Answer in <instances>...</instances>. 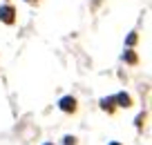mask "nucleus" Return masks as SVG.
Wrapping results in <instances>:
<instances>
[{
	"label": "nucleus",
	"mask_w": 152,
	"mask_h": 145,
	"mask_svg": "<svg viewBox=\"0 0 152 145\" xmlns=\"http://www.w3.org/2000/svg\"><path fill=\"white\" fill-rule=\"evenodd\" d=\"M0 20L5 25H14V20H16V9L14 7H0Z\"/></svg>",
	"instance_id": "obj_1"
},
{
	"label": "nucleus",
	"mask_w": 152,
	"mask_h": 145,
	"mask_svg": "<svg viewBox=\"0 0 152 145\" xmlns=\"http://www.w3.org/2000/svg\"><path fill=\"white\" fill-rule=\"evenodd\" d=\"M58 107L63 109V112H76V98H72V96H63L61 103H58Z\"/></svg>",
	"instance_id": "obj_2"
},
{
	"label": "nucleus",
	"mask_w": 152,
	"mask_h": 145,
	"mask_svg": "<svg viewBox=\"0 0 152 145\" xmlns=\"http://www.w3.org/2000/svg\"><path fill=\"white\" fill-rule=\"evenodd\" d=\"M114 103H119L121 107H130V105H132V98H130L125 92H121V94H116V96H114Z\"/></svg>",
	"instance_id": "obj_3"
},
{
	"label": "nucleus",
	"mask_w": 152,
	"mask_h": 145,
	"mask_svg": "<svg viewBox=\"0 0 152 145\" xmlns=\"http://www.w3.org/2000/svg\"><path fill=\"white\" fill-rule=\"evenodd\" d=\"M101 107H103L105 112H112L114 109V98H103L101 101Z\"/></svg>",
	"instance_id": "obj_4"
},
{
	"label": "nucleus",
	"mask_w": 152,
	"mask_h": 145,
	"mask_svg": "<svg viewBox=\"0 0 152 145\" xmlns=\"http://www.w3.org/2000/svg\"><path fill=\"white\" fill-rule=\"evenodd\" d=\"M123 60H128V63H132V65H134V63H137V54H134V52H130V49H128V52L123 54Z\"/></svg>",
	"instance_id": "obj_5"
},
{
	"label": "nucleus",
	"mask_w": 152,
	"mask_h": 145,
	"mask_svg": "<svg viewBox=\"0 0 152 145\" xmlns=\"http://www.w3.org/2000/svg\"><path fill=\"white\" fill-rule=\"evenodd\" d=\"M134 42H137V34H130L128 36V45H134Z\"/></svg>",
	"instance_id": "obj_6"
},
{
	"label": "nucleus",
	"mask_w": 152,
	"mask_h": 145,
	"mask_svg": "<svg viewBox=\"0 0 152 145\" xmlns=\"http://www.w3.org/2000/svg\"><path fill=\"white\" fill-rule=\"evenodd\" d=\"M74 141H76L74 136H65V145H74Z\"/></svg>",
	"instance_id": "obj_7"
},
{
	"label": "nucleus",
	"mask_w": 152,
	"mask_h": 145,
	"mask_svg": "<svg viewBox=\"0 0 152 145\" xmlns=\"http://www.w3.org/2000/svg\"><path fill=\"white\" fill-rule=\"evenodd\" d=\"M110 145H121V143H110Z\"/></svg>",
	"instance_id": "obj_8"
},
{
	"label": "nucleus",
	"mask_w": 152,
	"mask_h": 145,
	"mask_svg": "<svg viewBox=\"0 0 152 145\" xmlns=\"http://www.w3.org/2000/svg\"><path fill=\"white\" fill-rule=\"evenodd\" d=\"M27 2H34V0H27Z\"/></svg>",
	"instance_id": "obj_9"
},
{
	"label": "nucleus",
	"mask_w": 152,
	"mask_h": 145,
	"mask_svg": "<svg viewBox=\"0 0 152 145\" xmlns=\"http://www.w3.org/2000/svg\"><path fill=\"white\" fill-rule=\"evenodd\" d=\"M45 145H52V143H45Z\"/></svg>",
	"instance_id": "obj_10"
}]
</instances>
